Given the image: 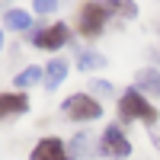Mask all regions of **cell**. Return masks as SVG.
Listing matches in <instances>:
<instances>
[{
	"label": "cell",
	"mask_w": 160,
	"mask_h": 160,
	"mask_svg": "<svg viewBox=\"0 0 160 160\" xmlns=\"http://www.w3.org/2000/svg\"><path fill=\"white\" fill-rule=\"evenodd\" d=\"M118 115H122L125 122H135V118H141V122H148V125L157 122V109L141 96L138 90H128L122 96V102H118Z\"/></svg>",
	"instance_id": "obj_1"
},
{
	"label": "cell",
	"mask_w": 160,
	"mask_h": 160,
	"mask_svg": "<svg viewBox=\"0 0 160 160\" xmlns=\"http://www.w3.org/2000/svg\"><path fill=\"white\" fill-rule=\"evenodd\" d=\"M64 115L74 118V122H90V118H99L102 115V106L93 96L74 93V96H68V102H64Z\"/></svg>",
	"instance_id": "obj_2"
},
{
	"label": "cell",
	"mask_w": 160,
	"mask_h": 160,
	"mask_svg": "<svg viewBox=\"0 0 160 160\" xmlns=\"http://www.w3.org/2000/svg\"><path fill=\"white\" fill-rule=\"evenodd\" d=\"M106 19H109V7H102V3H83L80 7V32L87 38H96L102 32Z\"/></svg>",
	"instance_id": "obj_3"
},
{
	"label": "cell",
	"mask_w": 160,
	"mask_h": 160,
	"mask_svg": "<svg viewBox=\"0 0 160 160\" xmlns=\"http://www.w3.org/2000/svg\"><path fill=\"white\" fill-rule=\"evenodd\" d=\"M102 154H109V157H128L131 154V144L118 125H109L102 131Z\"/></svg>",
	"instance_id": "obj_4"
},
{
	"label": "cell",
	"mask_w": 160,
	"mask_h": 160,
	"mask_svg": "<svg viewBox=\"0 0 160 160\" xmlns=\"http://www.w3.org/2000/svg\"><path fill=\"white\" fill-rule=\"evenodd\" d=\"M32 42H35L38 48H61L64 42H68V26H64V22H55V26H48V29L35 32Z\"/></svg>",
	"instance_id": "obj_5"
},
{
	"label": "cell",
	"mask_w": 160,
	"mask_h": 160,
	"mask_svg": "<svg viewBox=\"0 0 160 160\" xmlns=\"http://www.w3.org/2000/svg\"><path fill=\"white\" fill-rule=\"evenodd\" d=\"M32 160H68V148H64L58 138H45V141L35 144Z\"/></svg>",
	"instance_id": "obj_6"
},
{
	"label": "cell",
	"mask_w": 160,
	"mask_h": 160,
	"mask_svg": "<svg viewBox=\"0 0 160 160\" xmlns=\"http://www.w3.org/2000/svg\"><path fill=\"white\" fill-rule=\"evenodd\" d=\"M29 109V99L22 96V93H3L0 96V122H3L7 115H19Z\"/></svg>",
	"instance_id": "obj_7"
},
{
	"label": "cell",
	"mask_w": 160,
	"mask_h": 160,
	"mask_svg": "<svg viewBox=\"0 0 160 160\" xmlns=\"http://www.w3.org/2000/svg\"><path fill=\"white\" fill-rule=\"evenodd\" d=\"M135 83H138V87H135L138 93H154V96H160V71H154V68L138 71Z\"/></svg>",
	"instance_id": "obj_8"
},
{
	"label": "cell",
	"mask_w": 160,
	"mask_h": 160,
	"mask_svg": "<svg viewBox=\"0 0 160 160\" xmlns=\"http://www.w3.org/2000/svg\"><path fill=\"white\" fill-rule=\"evenodd\" d=\"M64 77H68V64H64L61 58H55V61L45 68V87H48V90H55Z\"/></svg>",
	"instance_id": "obj_9"
},
{
	"label": "cell",
	"mask_w": 160,
	"mask_h": 160,
	"mask_svg": "<svg viewBox=\"0 0 160 160\" xmlns=\"http://www.w3.org/2000/svg\"><path fill=\"white\" fill-rule=\"evenodd\" d=\"M77 68L80 71H99V68H106V58L102 55H93V51H83V55L77 58Z\"/></svg>",
	"instance_id": "obj_10"
},
{
	"label": "cell",
	"mask_w": 160,
	"mask_h": 160,
	"mask_svg": "<svg viewBox=\"0 0 160 160\" xmlns=\"http://www.w3.org/2000/svg\"><path fill=\"white\" fill-rule=\"evenodd\" d=\"M7 26H10V29H29L32 19H29L26 10H7Z\"/></svg>",
	"instance_id": "obj_11"
},
{
	"label": "cell",
	"mask_w": 160,
	"mask_h": 160,
	"mask_svg": "<svg viewBox=\"0 0 160 160\" xmlns=\"http://www.w3.org/2000/svg\"><path fill=\"white\" fill-rule=\"evenodd\" d=\"M42 74H45V71L38 68V64H32V68H26V71L16 77V87H29V83H35V80L42 77Z\"/></svg>",
	"instance_id": "obj_12"
},
{
	"label": "cell",
	"mask_w": 160,
	"mask_h": 160,
	"mask_svg": "<svg viewBox=\"0 0 160 160\" xmlns=\"http://www.w3.org/2000/svg\"><path fill=\"white\" fill-rule=\"evenodd\" d=\"M68 151H71L74 157H87V151H90V138L83 135V131H80V135L71 141V148H68Z\"/></svg>",
	"instance_id": "obj_13"
},
{
	"label": "cell",
	"mask_w": 160,
	"mask_h": 160,
	"mask_svg": "<svg viewBox=\"0 0 160 160\" xmlns=\"http://www.w3.org/2000/svg\"><path fill=\"white\" fill-rule=\"evenodd\" d=\"M58 0H35V13H55Z\"/></svg>",
	"instance_id": "obj_14"
},
{
	"label": "cell",
	"mask_w": 160,
	"mask_h": 160,
	"mask_svg": "<svg viewBox=\"0 0 160 160\" xmlns=\"http://www.w3.org/2000/svg\"><path fill=\"white\" fill-rule=\"evenodd\" d=\"M93 90H96V93H112V83H102V80H96V83H93Z\"/></svg>",
	"instance_id": "obj_15"
},
{
	"label": "cell",
	"mask_w": 160,
	"mask_h": 160,
	"mask_svg": "<svg viewBox=\"0 0 160 160\" xmlns=\"http://www.w3.org/2000/svg\"><path fill=\"white\" fill-rule=\"evenodd\" d=\"M0 45H3V32H0Z\"/></svg>",
	"instance_id": "obj_16"
}]
</instances>
